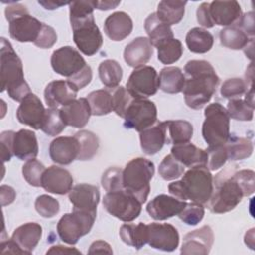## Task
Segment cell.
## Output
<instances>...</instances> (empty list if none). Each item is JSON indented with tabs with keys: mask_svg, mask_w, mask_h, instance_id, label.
I'll return each instance as SVG.
<instances>
[{
	"mask_svg": "<svg viewBox=\"0 0 255 255\" xmlns=\"http://www.w3.org/2000/svg\"><path fill=\"white\" fill-rule=\"evenodd\" d=\"M184 167H193L196 165H206L207 151L198 148L191 142L173 145L170 153Z\"/></svg>",
	"mask_w": 255,
	"mask_h": 255,
	"instance_id": "obj_27",
	"label": "cell"
},
{
	"mask_svg": "<svg viewBox=\"0 0 255 255\" xmlns=\"http://www.w3.org/2000/svg\"><path fill=\"white\" fill-rule=\"evenodd\" d=\"M168 136L166 143H173V145L189 142L193 134L192 125L183 120L167 121Z\"/></svg>",
	"mask_w": 255,
	"mask_h": 255,
	"instance_id": "obj_35",
	"label": "cell"
},
{
	"mask_svg": "<svg viewBox=\"0 0 255 255\" xmlns=\"http://www.w3.org/2000/svg\"><path fill=\"white\" fill-rule=\"evenodd\" d=\"M78 91V88L68 80L52 81L45 88V102L50 108L60 109L76 100Z\"/></svg>",
	"mask_w": 255,
	"mask_h": 255,
	"instance_id": "obj_17",
	"label": "cell"
},
{
	"mask_svg": "<svg viewBox=\"0 0 255 255\" xmlns=\"http://www.w3.org/2000/svg\"><path fill=\"white\" fill-rule=\"evenodd\" d=\"M46 109L41 100L33 93L28 94L21 102L16 112L19 123L34 129H41Z\"/></svg>",
	"mask_w": 255,
	"mask_h": 255,
	"instance_id": "obj_16",
	"label": "cell"
},
{
	"mask_svg": "<svg viewBox=\"0 0 255 255\" xmlns=\"http://www.w3.org/2000/svg\"><path fill=\"white\" fill-rule=\"evenodd\" d=\"M5 17L9 23V34L13 40L21 43L33 42L38 39L43 23L30 15L27 8L13 2L5 9Z\"/></svg>",
	"mask_w": 255,
	"mask_h": 255,
	"instance_id": "obj_7",
	"label": "cell"
},
{
	"mask_svg": "<svg viewBox=\"0 0 255 255\" xmlns=\"http://www.w3.org/2000/svg\"><path fill=\"white\" fill-rule=\"evenodd\" d=\"M141 202L127 190L119 189L107 192L103 198V206L113 216L122 221L129 222L141 212Z\"/></svg>",
	"mask_w": 255,
	"mask_h": 255,
	"instance_id": "obj_10",
	"label": "cell"
},
{
	"mask_svg": "<svg viewBox=\"0 0 255 255\" xmlns=\"http://www.w3.org/2000/svg\"><path fill=\"white\" fill-rule=\"evenodd\" d=\"M0 194H1V204L2 206L11 204L16 197V191L13 187L9 185H1L0 188Z\"/></svg>",
	"mask_w": 255,
	"mask_h": 255,
	"instance_id": "obj_58",
	"label": "cell"
},
{
	"mask_svg": "<svg viewBox=\"0 0 255 255\" xmlns=\"http://www.w3.org/2000/svg\"><path fill=\"white\" fill-rule=\"evenodd\" d=\"M94 3L96 9L106 11L117 8L121 4V1H94Z\"/></svg>",
	"mask_w": 255,
	"mask_h": 255,
	"instance_id": "obj_61",
	"label": "cell"
},
{
	"mask_svg": "<svg viewBox=\"0 0 255 255\" xmlns=\"http://www.w3.org/2000/svg\"><path fill=\"white\" fill-rule=\"evenodd\" d=\"M42 226L37 222H27L17 227L12 239L21 247L25 254H31L42 237Z\"/></svg>",
	"mask_w": 255,
	"mask_h": 255,
	"instance_id": "obj_29",
	"label": "cell"
},
{
	"mask_svg": "<svg viewBox=\"0 0 255 255\" xmlns=\"http://www.w3.org/2000/svg\"><path fill=\"white\" fill-rule=\"evenodd\" d=\"M51 159L62 165H68L78 159L80 144L75 136H58L49 146Z\"/></svg>",
	"mask_w": 255,
	"mask_h": 255,
	"instance_id": "obj_21",
	"label": "cell"
},
{
	"mask_svg": "<svg viewBox=\"0 0 255 255\" xmlns=\"http://www.w3.org/2000/svg\"><path fill=\"white\" fill-rule=\"evenodd\" d=\"M111 92L113 99V111L121 118H124L125 113L133 98L129 95L128 90L122 86L111 89Z\"/></svg>",
	"mask_w": 255,
	"mask_h": 255,
	"instance_id": "obj_47",
	"label": "cell"
},
{
	"mask_svg": "<svg viewBox=\"0 0 255 255\" xmlns=\"http://www.w3.org/2000/svg\"><path fill=\"white\" fill-rule=\"evenodd\" d=\"M233 176L243 191L244 196H249L255 191V173L250 169L235 171Z\"/></svg>",
	"mask_w": 255,
	"mask_h": 255,
	"instance_id": "obj_52",
	"label": "cell"
},
{
	"mask_svg": "<svg viewBox=\"0 0 255 255\" xmlns=\"http://www.w3.org/2000/svg\"><path fill=\"white\" fill-rule=\"evenodd\" d=\"M185 82L182 89L185 104L194 110L203 108L216 92L219 84L212 65L205 60H190L184 66Z\"/></svg>",
	"mask_w": 255,
	"mask_h": 255,
	"instance_id": "obj_1",
	"label": "cell"
},
{
	"mask_svg": "<svg viewBox=\"0 0 255 255\" xmlns=\"http://www.w3.org/2000/svg\"><path fill=\"white\" fill-rule=\"evenodd\" d=\"M182 53V44L175 38L167 40L157 47V59L164 65L175 63L180 59Z\"/></svg>",
	"mask_w": 255,
	"mask_h": 255,
	"instance_id": "obj_41",
	"label": "cell"
},
{
	"mask_svg": "<svg viewBox=\"0 0 255 255\" xmlns=\"http://www.w3.org/2000/svg\"><path fill=\"white\" fill-rule=\"evenodd\" d=\"M144 29L152 47H158L163 42L173 38L170 26L159 20L156 13H151L144 21Z\"/></svg>",
	"mask_w": 255,
	"mask_h": 255,
	"instance_id": "obj_30",
	"label": "cell"
},
{
	"mask_svg": "<svg viewBox=\"0 0 255 255\" xmlns=\"http://www.w3.org/2000/svg\"><path fill=\"white\" fill-rule=\"evenodd\" d=\"M66 127L67 126L61 117L60 109L49 108L46 110L41 127V130L43 132L50 136H56L60 134Z\"/></svg>",
	"mask_w": 255,
	"mask_h": 255,
	"instance_id": "obj_42",
	"label": "cell"
},
{
	"mask_svg": "<svg viewBox=\"0 0 255 255\" xmlns=\"http://www.w3.org/2000/svg\"><path fill=\"white\" fill-rule=\"evenodd\" d=\"M80 144V153L78 160H90L92 159L99 149V138L90 130H80L74 135Z\"/></svg>",
	"mask_w": 255,
	"mask_h": 255,
	"instance_id": "obj_40",
	"label": "cell"
},
{
	"mask_svg": "<svg viewBox=\"0 0 255 255\" xmlns=\"http://www.w3.org/2000/svg\"><path fill=\"white\" fill-rule=\"evenodd\" d=\"M226 111L229 118L237 121H251L253 119L254 108L240 98L231 99L227 104Z\"/></svg>",
	"mask_w": 255,
	"mask_h": 255,
	"instance_id": "obj_45",
	"label": "cell"
},
{
	"mask_svg": "<svg viewBox=\"0 0 255 255\" xmlns=\"http://www.w3.org/2000/svg\"><path fill=\"white\" fill-rule=\"evenodd\" d=\"M153 54V48L148 38L137 37L128 43L124 50L125 62L132 68L144 66Z\"/></svg>",
	"mask_w": 255,
	"mask_h": 255,
	"instance_id": "obj_25",
	"label": "cell"
},
{
	"mask_svg": "<svg viewBox=\"0 0 255 255\" xmlns=\"http://www.w3.org/2000/svg\"><path fill=\"white\" fill-rule=\"evenodd\" d=\"M196 18L198 23L204 28H212L214 25L209 14V3H201L196 11Z\"/></svg>",
	"mask_w": 255,
	"mask_h": 255,
	"instance_id": "obj_56",
	"label": "cell"
},
{
	"mask_svg": "<svg viewBox=\"0 0 255 255\" xmlns=\"http://www.w3.org/2000/svg\"><path fill=\"white\" fill-rule=\"evenodd\" d=\"M185 42L188 50L196 54H204L213 46V36L205 29L195 27L188 31L185 37Z\"/></svg>",
	"mask_w": 255,
	"mask_h": 255,
	"instance_id": "obj_34",
	"label": "cell"
},
{
	"mask_svg": "<svg viewBox=\"0 0 255 255\" xmlns=\"http://www.w3.org/2000/svg\"><path fill=\"white\" fill-rule=\"evenodd\" d=\"M154 175V164L144 157L128 161L123 169L124 189L144 203L150 191V180Z\"/></svg>",
	"mask_w": 255,
	"mask_h": 255,
	"instance_id": "obj_6",
	"label": "cell"
},
{
	"mask_svg": "<svg viewBox=\"0 0 255 255\" xmlns=\"http://www.w3.org/2000/svg\"><path fill=\"white\" fill-rule=\"evenodd\" d=\"M39 146L34 131L20 129L15 132L13 140V152L21 160H30L38 155Z\"/></svg>",
	"mask_w": 255,
	"mask_h": 255,
	"instance_id": "obj_28",
	"label": "cell"
},
{
	"mask_svg": "<svg viewBox=\"0 0 255 255\" xmlns=\"http://www.w3.org/2000/svg\"><path fill=\"white\" fill-rule=\"evenodd\" d=\"M15 131L6 130L0 134V147H1V158L2 161H9L14 155L13 152V140Z\"/></svg>",
	"mask_w": 255,
	"mask_h": 255,
	"instance_id": "obj_54",
	"label": "cell"
},
{
	"mask_svg": "<svg viewBox=\"0 0 255 255\" xmlns=\"http://www.w3.org/2000/svg\"><path fill=\"white\" fill-rule=\"evenodd\" d=\"M140 146L147 155L157 153L167 141V121L156 122L139 132Z\"/></svg>",
	"mask_w": 255,
	"mask_h": 255,
	"instance_id": "obj_23",
	"label": "cell"
},
{
	"mask_svg": "<svg viewBox=\"0 0 255 255\" xmlns=\"http://www.w3.org/2000/svg\"><path fill=\"white\" fill-rule=\"evenodd\" d=\"M186 4V1L163 0L158 3L157 11L155 13L159 20L166 25H176L184 16V7Z\"/></svg>",
	"mask_w": 255,
	"mask_h": 255,
	"instance_id": "obj_32",
	"label": "cell"
},
{
	"mask_svg": "<svg viewBox=\"0 0 255 255\" xmlns=\"http://www.w3.org/2000/svg\"><path fill=\"white\" fill-rule=\"evenodd\" d=\"M90 254H96V253H109L112 254L113 250L109 243L103 240H97L93 242L90 246V249L88 251Z\"/></svg>",
	"mask_w": 255,
	"mask_h": 255,
	"instance_id": "obj_59",
	"label": "cell"
},
{
	"mask_svg": "<svg viewBox=\"0 0 255 255\" xmlns=\"http://www.w3.org/2000/svg\"><path fill=\"white\" fill-rule=\"evenodd\" d=\"M36 211L45 218L54 217L60 210L59 201L47 194L39 195L35 200Z\"/></svg>",
	"mask_w": 255,
	"mask_h": 255,
	"instance_id": "obj_48",
	"label": "cell"
},
{
	"mask_svg": "<svg viewBox=\"0 0 255 255\" xmlns=\"http://www.w3.org/2000/svg\"><path fill=\"white\" fill-rule=\"evenodd\" d=\"M147 244L154 249L171 252L178 247V231L169 223H149L147 224Z\"/></svg>",
	"mask_w": 255,
	"mask_h": 255,
	"instance_id": "obj_14",
	"label": "cell"
},
{
	"mask_svg": "<svg viewBox=\"0 0 255 255\" xmlns=\"http://www.w3.org/2000/svg\"><path fill=\"white\" fill-rule=\"evenodd\" d=\"M168 191L174 197L207 205L213 192V177L206 165L190 167L180 180L168 184Z\"/></svg>",
	"mask_w": 255,
	"mask_h": 255,
	"instance_id": "obj_3",
	"label": "cell"
},
{
	"mask_svg": "<svg viewBox=\"0 0 255 255\" xmlns=\"http://www.w3.org/2000/svg\"><path fill=\"white\" fill-rule=\"evenodd\" d=\"M209 14L213 25L229 27L237 24L242 10L237 1H213L209 3Z\"/></svg>",
	"mask_w": 255,
	"mask_h": 255,
	"instance_id": "obj_22",
	"label": "cell"
},
{
	"mask_svg": "<svg viewBox=\"0 0 255 255\" xmlns=\"http://www.w3.org/2000/svg\"><path fill=\"white\" fill-rule=\"evenodd\" d=\"M1 92L7 91L8 96L14 101L21 102L31 93L30 87L25 80L23 64L11 43L1 38L0 54Z\"/></svg>",
	"mask_w": 255,
	"mask_h": 255,
	"instance_id": "obj_4",
	"label": "cell"
},
{
	"mask_svg": "<svg viewBox=\"0 0 255 255\" xmlns=\"http://www.w3.org/2000/svg\"><path fill=\"white\" fill-rule=\"evenodd\" d=\"M73 176L69 170L52 165L44 171L42 176V187L54 194L64 195L69 193L73 188Z\"/></svg>",
	"mask_w": 255,
	"mask_h": 255,
	"instance_id": "obj_20",
	"label": "cell"
},
{
	"mask_svg": "<svg viewBox=\"0 0 255 255\" xmlns=\"http://www.w3.org/2000/svg\"><path fill=\"white\" fill-rule=\"evenodd\" d=\"M120 236L126 244L138 250L147 243V224L142 222L123 224L120 228Z\"/></svg>",
	"mask_w": 255,
	"mask_h": 255,
	"instance_id": "obj_33",
	"label": "cell"
},
{
	"mask_svg": "<svg viewBox=\"0 0 255 255\" xmlns=\"http://www.w3.org/2000/svg\"><path fill=\"white\" fill-rule=\"evenodd\" d=\"M69 200L73 204V210L97 214L100 201L99 188L88 183L77 184L69 192Z\"/></svg>",
	"mask_w": 255,
	"mask_h": 255,
	"instance_id": "obj_18",
	"label": "cell"
},
{
	"mask_svg": "<svg viewBox=\"0 0 255 255\" xmlns=\"http://www.w3.org/2000/svg\"><path fill=\"white\" fill-rule=\"evenodd\" d=\"M101 182L107 192L123 189V169L117 166L109 167L103 173Z\"/></svg>",
	"mask_w": 255,
	"mask_h": 255,
	"instance_id": "obj_49",
	"label": "cell"
},
{
	"mask_svg": "<svg viewBox=\"0 0 255 255\" xmlns=\"http://www.w3.org/2000/svg\"><path fill=\"white\" fill-rule=\"evenodd\" d=\"M214 241L213 231L210 226L203 225L202 227L188 232L183 237L180 253L183 255H207Z\"/></svg>",
	"mask_w": 255,
	"mask_h": 255,
	"instance_id": "obj_15",
	"label": "cell"
},
{
	"mask_svg": "<svg viewBox=\"0 0 255 255\" xmlns=\"http://www.w3.org/2000/svg\"><path fill=\"white\" fill-rule=\"evenodd\" d=\"M207 151V163L206 166L209 170H216L222 167L227 157V151L225 145H217V146H208L206 148Z\"/></svg>",
	"mask_w": 255,
	"mask_h": 255,
	"instance_id": "obj_51",
	"label": "cell"
},
{
	"mask_svg": "<svg viewBox=\"0 0 255 255\" xmlns=\"http://www.w3.org/2000/svg\"><path fill=\"white\" fill-rule=\"evenodd\" d=\"M96 215L95 213L79 210L64 214L57 224V232L60 238L67 244H76L81 237L91 231Z\"/></svg>",
	"mask_w": 255,
	"mask_h": 255,
	"instance_id": "obj_9",
	"label": "cell"
},
{
	"mask_svg": "<svg viewBox=\"0 0 255 255\" xmlns=\"http://www.w3.org/2000/svg\"><path fill=\"white\" fill-rule=\"evenodd\" d=\"M40 5H42L47 10H55L62 6H65L67 4H70L71 2H61V1H38Z\"/></svg>",
	"mask_w": 255,
	"mask_h": 255,
	"instance_id": "obj_62",
	"label": "cell"
},
{
	"mask_svg": "<svg viewBox=\"0 0 255 255\" xmlns=\"http://www.w3.org/2000/svg\"><path fill=\"white\" fill-rule=\"evenodd\" d=\"M57 42V34L51 26L43 23V27L41 33L34 43L35 46L42 48V49H49L52 48Z\"/></svg>",
	"mask_w": 255,
	"mask_h": 255,
	"instance_id": "obj_53",
	"label": "cell"
},
{
	"mask_svg": "<svg viewBox=\"0 0 255 255\" xmlns=\"http://www.w3.org/2000/svg\"><path fill=\"white\" fill-rule=\"evenodd\" d=\"M224 145L227 151V157L230 160L245 159L253 152V144L251 140L245 137L229 136Z\"/></svg>",
	"mask_w": 255,
	"mask_h": 255,
	"instance_id": "obj_39",
	"label": "cell"
},
{
	"mask_svg": "<svg viewBox=\"0 0 255 255\" xmlns=\"http://www.w3.org/2000/svg\"><path fill=\"white\" fill-rule=\"evenodd\" d=\"M236 166H228L217 173L213 179L212 195L207 203L209 210L213 213H225L234 209L242 200L243 191L233 173Z\"/></svg>",
	"mask_w": 255,
	"mask_h": 255,
	"instance_id": "obj_5",
	"label": "cell"
},
{
	"mask_svg": "<svg viewBox=\"0 0 255 255\" xmlns=\"http://www.w3.org/2000/svg\"><path fill=\"white\" fill-rule=\"evenodd\" d=\"M126 89L133 99H147L155 95L159 89L156 70L151 66L135 68L127 82Z\"/></svg>",
	"mask_w": 255,
	"mask_h": 255,
	"instance_id": "obj_12",
	"label": "cell"
},
{
	"mask_svg": "<svg viewBox=\"0 0 255 255\" xmlns=\"http://www.w3.org/2000/svg\"><path fill=\"white\" fill-rule=\"evenodd\" d=\"M219 39L222 46L231 50L244 49L250 41L248 36L236 25L223 28L219 33Z\"/></svg>",
	"mask_w": 255,
	"mask_h": 255,
	"instance_id": "obj_38",
	"label": "cell"
},
{
	"mask_svg": "<svg viewBox=\"0 0 255 255\" xmlns=\"http://www.w3.org/2000/svg\"><path fill=\"white\" fill-rule=\"evenodd\" d=\"M93 116L108 115L113 111V99L111 89L96 90L87 97Z\"/></svg>",
	"mask_w": 255,
	"mask_h": 255,
	"instance_id": "obj_36",
	"label": "cell"
},
{
	"mask_svg": "<svg viewBox=\"0 0 255 255\" xmlns=\"http://www.w3.org/2000/svg\"><path fill=\"white\" fill-rule=\"evenodd\" d=\"M51 66L57 74L71 81L76 78L88 64L79 51L71 46H64L53 52L51 56Z\"/></svg>",
	"mask_w": 255,
	"mask_h": 255,
	"instance_id": "obj_13",
	"label": "cell"
},
{
	"mask_svg": "<svg viewBox=\"0 0 255 255\" xmlns=\"http://www.w3.org/2000/svg\"><path fill=\"white\" fill-rule=\"evenodd\" d=\"M124 120L126 128L140 132L156 123V106L148 99H132L125 113Z\"/></svg>",
	"mask_w": 255,
	"mask_h": 255,
	"instance_id": "obj_11",
	"label": "cell"
},
{
	"mask_svg": "<svg viewBox=\"0 0 255 255\" xmlns=\"http://www.w3.org/2000/svg\"><path fill=\"white\" fill-rule=\"evenodd\" d=\"M238 26L247 36H253L255 35V28H254V13L252 11L247 12L245 14H242L240 20L235 24Z\"/></svg>",
	"mask_w": 255,
	"mask_h": 255,
	"instance_id": "obj_55",
	"label": "cell"
},
{
	"mask_svg": "<svg viewBox=\"0 0 255 255\" xmlns=\"http://www.w3.org/2000/svg\"><path fill=\"white\" fill-rule=\"evenodd\" d=\"M245 244L248 245L251 249H254V228L248 230L244 236Z\"/></svg>",
	"mask_w": 255,
	"mask_h": 255,
	"instance_id": "obj_63",
	"label": "cell"
},
{
	"mask_svg": "<svg viewBox=\"0 0 255 255\" xmlns=\"http://www.w3.org/2000/svg\"><path fill=\"white\" fill-rule=\"evenodd\" d=\"M184 166L171 154L166 155L158 166V173L164 180H173L183 175Z\"/></svg>",
	"mask_w": 255,
	"mask_h": 255,
	"instance_id": "obj_43",
	"label": "cell"
},
{
	"mask_svg": "<svg viewBox=\"0 0 255 255\" xmlns=\"http://www.w3.org/2000/svg\"><path fill=\"white\" fill-rule=\"evenodd\" d=\"M177 216L187 225H196L203 219L204 206L195 202L186 203L182 211Z\"/></svg>",
	"mask_w": 255,
	"mask_h": 255,
	"instance_id": "obj_50",
	"label": "cell"
},
{
	"mask_svg": "<svg viewBox=\"0 0 255 255\" xmlns=\"http://www.w3.org/2000/svg\"><path fill=\"white\" fill-rule=\"evenodd\" d=\"M73 39L86 56L95 55L103 45V36L94 18V1H74L69 4Z\"/></svg>",
	"mask_w": 255,
	"mask_h": 255,
	"instance_id": "obj_2",
	"label": "cell"
},
{
	"mask_svg": "<svg viewBox=\"0 0 255 255\" xmlns=\"http://www.w3.org/2000/svg\"><path fill=\"white\" fill-rule=\"evenodd\" d=\"M1 253L2 254H25V252L21 249V247L11 238L8 240H2L1 241Z\"/></svg>",
	"mask_w": 255,
	"mask_h": 255,
	"instance_id": "obj_57",
	"label": "cell"
},
{
	"mask_svg": "<svg viewBox=\"0 0 255 255\" xmlns=\"http://www.w3.org/2000/svg\"><path fill=\"white\" fill-rule=\"evenodd\" d=\"M45 170L46 167L44 164L35 158L28 160L22 166V173L25 180L35 187L42 186V176Z\"/></svg>",
	"mask_w": 255,
	"mask_h": 255,
	"instance_id": "obj_44",
	"label": "cell"
},
{
	"mask_svg": "<svg viewBox=\"0 0 255 255\" xmlns=\"http://www.w3.org/2000/svg\"><path fill=\"white\" fill-rule=\"evenodd\" d=\"M99 77L102 84L109 88L113 89L119 86L123 78V69L121 65L115 60H105L99 65Z\"/></svg>",
	"mask_w": 255,
	"mask_h": 255,
	"instance_id": "obj_37",
	"label": "cell"
},
{
	"mask_svg": "<svg viewBox=\"0 0 255 255\" xmlns=\"http://www.w3.org/2000/svg\"><path fill=\"white\" fill-rule=\"evenodd\" d=\"M132 20L123 11L115 12L107 17L104 24L105 34L113 41H123L132 31Z\"/></svg>",
	"mask_w": 255,
	"mask_h": 255,
	"instance_id": "obj_26",
	"label": "cell"
},
{
	"mask_svg": "<svg viewBox=\"0 0 255 255\" xmlns=\"http://www.w3.org/2000/svg\"><path fill=\"white\" fill-rule=\"evenodd\" d=\"M202 136L208 146L223 145L230 136V118L219 103L209 104L204 110Z\"/></svg>",
	"mask_w": 255,
	"mask_h": 255,
	"instance_id": "obj_8",
	"label": "cell"
},
{
	"mask_svg": "<svg viewBox=\"0 0 255 255\" xmlns=\"http://www.w3.org/2000/svg\"><path fill=\"white\" fill-rule=\"evenodd\" d=\"M185 204V201L174 196L159 194L147 203L146 211L154 220H166L178 215Z\"/></svg>",
	"mask_w": 255,
	"mask_h": 255,
	"instance_id": "obj_19",
	"label": "cell"
},
{
	"mask_svg": "<svg viewBox=\"0 0 255 255\" xmlns=\"http://www.w3.org/2000/svg\"><path fill=\"white\" fill-rule=\"evenodd\" d=\"M159 89L167 94H178L182 92L185 77L178 67L170 66L161 69L159 76Z\"/></svg>",
	"mask_w": 255,
	"mask_h": 255,
	"instance_id": "obj_31",
	"label": "cell"
},
{
	"mask_svg": "<svg viewBox=\"0 0 255 255\" xmlns=\"http://www.w3.org/2000/svg\"><path fill=\"white\" fill-rule=\"evenodd\" d=\"M81 254L80 250L76 249L75 247H67L63 245H54L47 251V254Z\"/></svg>",
	"mask_w": 255,
	"mask_h": 255,
	"instance_id": "obj_60",
	"label": "cell"
},
{
	"mask_svg": "<svg viewBox=\"0 0 255 255\" xmlns=\"http://www.w3.org/2000/svg\"><path fill=\"white\" fill-rule=\"evenodd\" d=\"M248 90V87L244 80L240 78L227 79L220 88V94L226 99H237L243 96Z\"/></svg>",
	"mask_w": 255,
	"mask_h": 255,
	"instance_id": "obj_46",
	"label": "cell"
},
{
	"mask_svg": "<svg viewBox=\"0 0 255 255\" xmlns=\"http://www.w3.org/2000/svg\"><path fill=\"white\" fill-rule=\"evenodd\" d=\"M61 117L66 124L72 128H84L92 115L87 98H80L60 108Z\"/></svg>",
	"mask_w": 255,
	"mask_h": 255,
	"instance_id": "obj_24",
	"label": "cell"
}]
</instances>
